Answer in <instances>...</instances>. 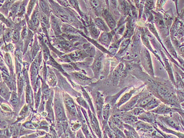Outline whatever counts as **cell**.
<instances>
[{
	"mask_svg": "<svg viewBox=\"0 0 184 138\" xmlns=\"http://www.w3.org/2000/svg\"><path fill=\"white\" fill-rule=\"evenodd\" d=\"M161 118L163 121L165 123L168 125L169 127H171L179 131L184 132V129L181 127L177 119L173 118V117H168V116L161 117Z\"/></svg>",
	"mask_w": 184,
	"mask_h": 138,
	"instance_id": "cell-1",
	"label": "cell"
},
{
	"mask_svg": "<svg viewBox=\"0 0 184 138\" xmlns=\"http://www.w3.org/2000/svg\"><path fill=\"white\" fill-rule=\"evenodd\" d=\"M64 102L65 104L66 107L69 111V114L75 117L76 116L75 105L73 100L69 96H66L64 97Z\"/></svg>",
	"mask_w": 184,
	"mask_h": 138,
	"instance_id": "cell-2",
	"label": "cell"
},
{
	"mask_svg": "<svg viewBox=\"0 0 184 138\" xmlns=\"http://www.w3.org/2000/svg\"><path fill=\"white\" fill-rule=\"evenodd\" d=\"M55 111L56 117L59 120H63L65 119V114L64 109L63 108L61 103L58 101L55 102Z\"/></svg>",
	"mask_w": 184,
	"mask_h": 138,
	"instance_id": "cell-3",
	"label": "cell"
},
{
	"mask_svg": "<svg viewBox=\"0 0 184 138\" xmlns=\"http://www.w3.org/2000/svg\"><path fill=\"white\" fill-rule=\"evenodd\" d=\"M102 58L101 56H99L95 59L94 64L93 65V70L95 74H99L102 67Z\"/></svg>",
	"mask_w": 184,
	"mask_h": 138,
	"instance_id": "cell-4",
	"label": "cell"
},
{
	"mask_svg": "<svg viewBox=\"0 0 184 138\" xmlns=\"http://www.w3.org/2000/svg\"><path fill=\"white\" fill-rule=\"evenodd\" d=\"M104 15H105V20L109 25V27L111 29H114L116 27V22L115 20H114L113 17L107 12H105Z\"/></svg>",
	"mask_w": 184,
	"mask_h": 138,
	"instance_id": "cell-5",
	"label": "cell"
},
{
	"mask_svg": "<svg viewBox=\"0 0 184 138\" xmlns=\"http://www.w3.org/2000/svg\"><path fill=\"white\" fill-rule=\"evenodd\" d=\"M139 98H140V96H137L136 97L133 98L126 105L124 106V107H122V109H123L122 110L126 111V110H130V109H131L132 107H133L135 105V104L137 102Z\"/></svg>",
	"mask_w": 184,
	"mask_h": 138,
	"instance_id": "cell-6",
	"label": "cell"
},
{
	"mask_svg": "<svg viewBox=\"0 0 184 138\" xmlns=\"http://www.w3.org/2000/svg\"><path fill=\"white\" fill-rule=\"evenodd\" d=\"M95 23L97 25V27L102 31H108L107 26L105 25L104 22L102 19L100 18H96L95 20Z\"/></svg>",
	"mask_w": 184,
	"mask_h": 138,
	"instance_id": "cell-7",
	"label": "cell"
},
{
	"mask_svg": "<svg viewBox=\"0 0 184 138\" xmlns=\"http://www.w3.org/2000/svg\"><path fill=\"white\" fill-rule=\"evenodd\" d=\"M57 13L59 14V15L61 18H63L64 20L69 22V23H73V20L72 18H71V17L69 15H68V14L66 13L65 12L63 11V10H58Z\"/></svg>",
	"mask_w": 184,
	"mask_h": 138,
	"instance_id": "cell-8",
	"label": "cell"
},
{
	"mask_svg": "<svg viewBox=\"0 0 184 138\" xmlns=\"http://www.w3.org/2000/svg\"><path fill=\"white\" fill-rule=\"evenodd\" d=\"M123 68V65L120 64L117 67L116 69H115L113 73V80L114 82H116L118 81V77H120V74L122 73V71Z\"/></svg>",
	"mask_w": 184,
	"mask_h": 138,
	"instance_id": "cell-9",
	"label": "cell"
},
{
	"mask_svg": "<svg viewBox=\"0 0 184 138\" xmlns=\"http://www.w3.org/2000/svg\"><path fill=\"white\" fill-rule=\"evenodd\" d=\"M72 75L79 81L82 82V83H84V84L87 82L89 79L88 78L86 77L84 75H83L81 74H79V73H77V72L73 73V74H72Z\"/></svg>",
	"mask_w": 184,
	"mask_h": 138,
	"instance_id": "cell-10",
	"label": "cell"
},
{
	"mask_svg": "<svg viewBox=\"0 0 184 138\" xmlns=\"http://www.w3.org/2000/svg\"><path fill=\"white\" fill-rule=\"evenodd\" d=\"M110 35H109L108 33H103L102 34V35L100 36V42L102 43H103L104 44L107 45L109 44L110 41Z\"/></svg>",
	"mask_w": 184,
	"mask_h": 138,
	"instance_id": "cell-11",
	"label": "cell"
},
{
	"mask_svg": "<svg viewBox=\"0 0 184 138\" xmlns=\"http://www.w3.org/2000/svg\"><path fill=\"white\" fill-rule=\"evenodd\" d=\"M1 95L4 98H5L7 99H8L9 98L10 92H9V91L8 89L7 86H5V85H1Z\"/></svg>",
	"mask_w": 184,
	"mask_h": 138,
	"instance_id": "cell-12",
	"label": "cell"
},
{
	"mask_svg": "<svg viewBox=\"0 0 184 138\" xmlns=\"http://www.w3.org/2000/svg\"><path fill=\"white\" fill-rule=\"evenodd\" d=\"M134 91H131L130 92H129L128 94H126L125 95H124L122 98L120 99V101L118 103V106L121 105L122 104H124V102L129 100L130 98L131 97V95L133 94Z\"/></svg>",
	"mask_w": 184,
	"mask_h": 138,
	"instance_id": "cell-13",
	"label": "cell"
},
{
	"mask_svg": "<svg viewBox=\"0 0 184 138\" xmlns=\"http://www.w3.org/2000/svg\"><path fill=\"white\" fill-rule=\"evenodd\" d=\"M48 80L51 85L54 86L55 85L56 82V79L54 75L53 74L52 72H49L48 76Z\"/></svg>",
	"mask_w": 184,
	"mask_h": 138,
	"instance_id": "cell-14",
	"label": "cell"
},
{
	"mask_svg": "<svg viewBox=\"0 0 184 138\" xmlns=\"http://www.w3.org/2000/svg\"><path fill=\"white\" fill-rule=\"evenodd\" d=\"M82 53L80 51H76L72 53L70 55L71 58L73 60H79L82 57Z\"/></svg>",
	"mask_w": 184,
	"mask_h": 138,
	"instance_id": "cell-15",
	"label": "cell"
},
{
	"mask_svg": "<svg viewBox=\"0 0 184 138\" xmlns=\"http://www.w3.org/2000/svg\"><path fill=\"white\" fill-rule=\"evenodd\" d=\"M143 60L145 62V64H144L145 65V66L146 67V68L148 67L151 69V61L149 55H147V54L145 55L144 59H143Z\"/></svg>",
	"mask_w": 184,
	"mask_h": 138,
	"instance_id": "cell-16",
	"label": "cell"
},
{
	"mask_svg": "<svg viewBox=\"0 0 184 138\" xmlns=\"http://www.w3.org/2000/svg\"><path fill=\"white\" fill-rule=\"evenodd\" d=\"M39 4L43 11L45 13H48L49 11V8L48 7V4L45 2L44 0H39Z\"/></svg>",
	"mask_w": 184,
	"mask_h": 138,
	"instance_id": "cell-17",
	"label": "cell"
},
{
	"mask_svg": "<svg viewBox=\"0 0 184 138\" xmlns=\"http://www.w3.org/2000/svg\"><path fill=\"white\" fill-rule=\"evenodd\" d=\"M11 103L13 106H17L18 104V99L17 97V94L15 92H13L12 94L11 99Z\"/></svg>",
	"mask_w": 184,
	"mask_h": 138,
	"instance_id": "cell-18",
	"label": "cell"
},
{
	"mask_svg": "<svg viewBox=\"0 0 184 138\" xmlns=\"http://www.w3.org/2000/svg\"><path fill=\"white\" fill-rule=\"evenodd\" d=\"M31 22L32 24L34 25L35 27H38L39 24V21H38V13H34L33 16L32 17Z\"/></svg>",
	"mask_w": 184,
	"mask_h": 138,
	"instance_id": "cell-19",
	"label": "cell"
},
{
	"mask_svg": "<svg viewBox=\"0 0 184 138\" xmlns=\"http://www.w3.org/2000/svg\"><path fill=\"white\" fill-rule=\"evenodd\" d=\"M124 121L126 122V123H133L136 121L137 119L135 116H130L126 117L124 119Z\"/></svg>",
	"mask_w": 184,
	"mask_h": 138,
	"instance_id": "cell-20",
	"label": "cell"
},
{
	"mask_svg": "<svg viewBox=\"0 0 184 138\" xmlns=\"http://www.w3.org/2000/svg\"><path fill=\"white\" fill-rule=\"evenodd\" d=\"M51 24H52L53 28L55 32H59V27L57 22H56V20H55L54 18H52V20H51Z\"/></svg>",
	"mask_w": 184,
	"mask_h": 138,
	"instance_id": "cell-21",
	"label": "cell"
},
{
	"mask_svg": "<svg viewBox=\"0 0 184 138\" xmlns=\"http://www.w3.org/2000/svg\"><path fill=\"white\" fill-rule=\"evenodd\" d=\"M102 104H103L102 98L101 97H99L97 99V101H96V107H97V110L99 114L102 109Z\"/></svg>",
	"mask_w": 184,
	"mask_h": 138,
	"instance_id": "cell-22",
	"label": "cell"
},
{
	"mask_svg": "<svg viewBox=\"0 0 184 138\" xmlns=\"http://www.w3.org/2000/svg\"><path fill=\"white\" fill-rule=\"evenodd\" d=\"M90 32H91L92 36L94 37H97L99 35V34H100L99 30H97L95 27H92L90 28Z\"/></svg>",
	"mask_w": 184,
	"mask_h": 138,
	"instance_id": "cell-23",
	"label": "cell"
},
{
	"mask_svg": "<svg viewBox=\"0 0 184 138\" xmlns=\"http://www.w3.org/2000/svg\"><path fill=\"white\" fill-rule=\"evenodd\" d=\"M31 89L28 86L27 88H26V101H27V102H28V103H30V102H31Z\"/></svg>",
	"mask_w": 184,
	"mask_h": 138,
	"instance_id": "cell-24",
	"label": "cell"
},
{
	"mask_svg": "<svg viewBox=\"0 0 184 138\" xmlns=\"http://www.w3.org/2000/svg\"><path fill=\"white\" fill-rule=\"evenodd\" d=\"M130 39H127V40H125L123 42L122 45H121V46H120V51H123L124 49H125L127 47V46H128V45L130 43Z\"/></svg>",
	"mask_w": 184,
	"mask_h": 138,
	"instance_id": "cell-25",
	"label": "cell"
},
{
	"mask_svg": "<svg viewBox=\"0 0 184 138\" xmlns=\"http://www.w3.org/2000/svg\"><path fill=\"white\" fill-rule=\"evenodd\" d=\"M18 90H19V92H21L22 91V88H23V79L21 77H19L18 80Z\"/></svg>",
	"mask_w": 184,
	"mask_h": 138,
	"instance_id": "cell-26",
	"label": "cell"
},
{
	"mask_svg": "<svg viewBox=\"0 0 184 138\" xmlns=\"http://www.w3.org/2000/svg\"><path fill=\"white\" fill-rule=\"evenodd\" d=\"M42 91H43V94H44L45 95L48 96L49 95V89L46 85H44L42 86Z\"/></svg>",
	"mask_w": 184,
	"mask_h": 138,
	"instance_id": "cell-27",
	"label": "cell"
},
{
	"mask_svg": "<svg viewBox=\"0 0 184 138\" xmlns=\"http://www.w3.org/2000/svg\"><path fill=\"white\" fill-rule=\"evenodd\" d=\"M35 2V0H31L30 3L28 4V14H30V12H31L33 6L34 5Z\"/></svg>",
	"mask_w": 184,
	"mask_h": 138,
	"instance_id": "cell-28",
	"label": "cell"
},
{
	"mask_svg": "<svg viewBox=\"0 0 184 138\" xmlns=\"http://www.w3.org/2000/svg\"><path fill=\"white\" fill-rule=\"evenodd\" d=\"M154 5L153 0H147L146 2V6L148 9H151Z\"/></svg>",
	"mask_w": 184,
	"mask_h": 138,
	"instance_id": "cell-29",
	"label": "cell"
},
{
	"mask_svg": "<svg viewBox=\"0 0 184 138\" xmlns=\"http://www.w3.org/2000/svg\"><path fill=\"white\" fill-rule=\"evenodd\" d=\"M19 37H20V34L18 32H15L13 35V38H12L13 41L14 42H17L19 39Z\"/></svg>",
	"mask_w": 184,
	"mask_h": 138,
	"instance_id": "cell-30",
	"label": "cell"
},
{
	"mask_svg": "<svg viewBox=\"0 0 184 138\" xmlns=\"http://www.w3.org/2000/svg\"><path fill=\"white\" fill-rule=\"evenodd\" d=\"M18 3H16L13 5L11 7V13L14 14L17 12V11L18 9Z\"/></svg>",
	"mask_w": 184,
	"mask_h": 138,
	"instance_id": "cell-31",
	"label": "cell"
},
{
	"mask_svg": "<svg viewBox=\"0 0 184 138\" xmlns=\"http://www.w3.org/2000/svg\"><path fill=\"white\" fill-rule=\"evenodd\" d=\"M12 36V32L10 30H8L5 32V38L6 40H9Z\"/></svg>",
	"mask_w": 184,
	"mask_h": 138,
	"instance_id": "cell-32",
	"label": "cell"
},
{
	"mask_svg": "<svg viewBox=\"0 0 184 138\" xmlns=\"http://www.w3.org/2000/svg\"><path fill=\"white\" fill-rule=\"evenodd\" d=\"M91 3L93 7H98L100 6V2L98 0H91Z\"/></svg>",
	"mask_w": 184,
	"mask_h": 138,
	"instance_id": "cell-33",
	"label": "cell"
},
{
	"mask_svg": "<svg viewBox=\"0 0 184 138\" xmlns=\"http://www.w3.org/2000/svg\"><path fill=\"white\" fill-rule=\"evenodd\" d=\"M25 9V5L24 4L22 3L21 5H20L19 9H18V13L22 14L23 13Z\"/></svg>",
	"mask_w": 184,
	"mask_h": 138,
	"instance_id": "cell-34",
	"label": "cell"
},
{
	"mask_svg": "<svg viewBox=\"0 0 184 138\" xmlns=\"http://www.w3.org/2000/svg\"><path fill=\"white\" fill-rule=\"evenodd\" d=\"M28 35V31L26 30V28H24L23 31L22 32V38H24L26 37Z\"/></svg>",
	"mask_w": 184,
	"mask_h": 138,
	"instance_id": "cell-35",
	"label": "cell"
},
{
	"mask_svg": "<svg viewBox=\"0 0 184 138\" xmlns=\"http://www.w3.org/2000/svg\"><path fill=\"white\" fill-rule=\"evenodd\" d=\"M6 62H7V64H8V65L11 64V60L8 54H7L6 55Z\"/></svg>",
	"mask_w": 184,
	"mask_h": 138,
	"instance_id": "cell-36",
	"label": "cell"
},
{
	"mask_svg": "<svg viewBox=\"0 0 184 138\" xmlns=\"http://www.w3.org/2000/svg\"><path fill=\"white\" fill-rule=\"evenodd\" d=\"M179 17L181 20L182 23H184V8L182 10V11L181 12V14L179 15Z\"/></svg>",
	"mask_w": 184,
	"mask_h": 138,
	"instance_id": "cell-37",
	"label": "cell"
},
{
	"mask_svg": "<svg viewBox=\"0 0 184 138\" xmlns=\"http://www.w3.org/2000/svg\"><path fill=\"white\" fill-rule=\"evenodd\" d=\"M11 4V2H7L6 3L4 4V5L3 7L4 8H8L9 7H10V5Z\"/></svg>",
	"mask_w": 184,
	"mask_h": 138,
	"instance_id": "cell-38",
	"label": "cell"
},
{
	"mask_svg": "<svg viewBox=\"0 0 184 138\" xmlns=\"http://www.w3.org/2000/svg\"><path fill=\"white\" fill-rule=\"evenodd\" d=\"M110 2L112 3V5H113L114 7H117L116 0H110Z\"/></svg>",
	"mask_w": 184,
	"mask_h": 138,
	"instance_id": "cell-39",
	"label": "cell"
}]
</instances>
